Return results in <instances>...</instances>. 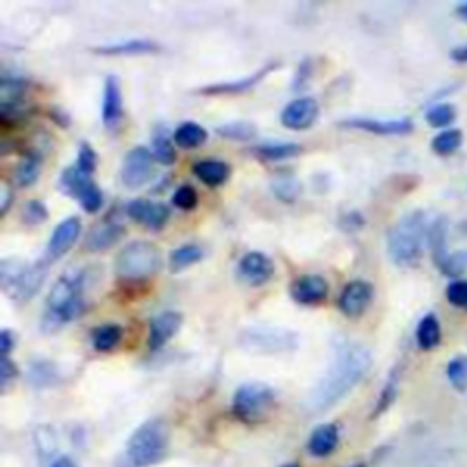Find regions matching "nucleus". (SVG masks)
<instances>
[{
  "instance_id": "nucleus-1",
  "label": "nucleus",
  "mask_w": 467,
  "mask_h": 467,
  "mask_svg": "<svg viewBox=\"0 0 467 467\" xmlns=\"http://www.w3.org/2000/svg\"><path fill=\"white\" fill-rule=\"evenodd\" d=\"M372 356L367 347L360 344L341 346L325 375L303 400V411L308 415H320L334 408L347 398L370 370Z\"/></svg>"
},
{
  "instance_id": "nucleus-2",
  "label": "nucleus",
  "mask_w": 467,
  "mask_h": 467,
  "mask_svg": "<svg viewBox=\"0 0 467 467\" xmlns=\"http://www.w3.org/2000/svg\"><path fill=\"white\" fill-rule=\"evenodd\" d=\"M86 270L72 272L60 276L53 284L48 300H46V313L43 316L41 329L43 332L53 334L65 325L77 320L84 310V291H86Z\"/></svg>"
},
{
  "instance_id": "nucleus-3",
  "label": "nucleus",
  "mask_w": 467,
  "mask_h": 467,
  "mask_svg": "<svg viewBox=\"0 0 467 467\" xmlns=\"http://www.w3.org/2000/svg\"><path fill=\"white\" fill-rule=\"evenodd\" d=\"M427 232L425 212L413 210L401 215L387 234V253L393 263L403 269L416 267L424 256Z\"/></svg>"
},
{
  "instance_id": "nucleus-4",
  "label": "nucleus",
  "mask_w": 467,
  "mask_h": 467,
  "mask_svg": "<svg viewBox=\"0 0 467 467\" xmlns=\"http://www.w3.org/2000/svg\"><path fill=\"white\" fill-rule=\"evenodd\" d=\"M170 432L161 418L141 424L127 442L119 460L121 467H152L160 463L168 451Z\"/></svg>"
},
{
  "instance_id": "nucleus-5",
  "label": "nucleus",
  "mask_w": 467,
  "mask_h": 467,
  "mask_svg": "<svg viewBox=\"0 0 467 467\" xmlns=\"http://www.w3.org/2000/svg\"><path fill=\"white\" fill-rule=\"evenodd\" d=\"M50 260H41L31 265L20 261H3L0 263V284L4 292L17 303H24L34 298L48 276Z\"/></svg>"
},
{
  "instance_id": "nucleus-6",
  "label": "nucleus",
  "mask_w": 467,
  "mask_h": 467,
  "mask_svg": "<svg viewBox=\"0 0 467 467\" xmlns=\"http://www.w3.org/2000/svg\"><path fill=\"white\" fill-rule=\"evenodd\" d=\"M163 263L161 251L158 245L150 241H132L115 256V274L122 279H148L160 272Z\"/></svg>"
},
{
  "instance_id": "nucleus-7",
  "label": "nucleus",
  "mask_w": 467,
  "mask_h": 467,
  "mask_svg": "<svg viewBox=\"0 0 467 467\" xmlns=\"http://www.w3.org/2000/svg\"><path fill=\"white\" fill-rule=\"evenodd\" d=\"M237 346L253 354H287L298 349L300 338L294 331L284 327H270V325H256L245 329L239 338Z\"/></svg>"
},
{
  "instance_id": "nucleus-8",
  "label": "nucleus",
  "mask_w": 467,
  "mask_h": 467,
  "mask_svg": "<svg viewBox=\"0 0 467 467\" xmlns=\"http://www.w3.org/2000/svg\"><path fill=\"white\" fill-rule=\"evenodd\" d=\"M276 393L267 384H243L232 398V413L245 424L260 422L274 406Z\"/></svg>"
},
{
  "instance_id": "nucleus-9",
  "label": "nucleus",
  "mask_w": 467,
  "mask_h": 467,
  "mask_svg": "<svg viewBox=\"0 0 467 467\" xmlns=\"http://www.w3.org/2000/svg\"><path fill=\"white\" fill-rule=\"evenodd\" d=\"M60 186L68 196L81 201V206L88 214H96L103 208V192L90 174L82 172L77 165L66 168L60 175Z\"/></svg>"
},
{
  "instance_id": "nucleus-10",
  "label": "nucleus",
  "mask_w": 467,
  "mask_h": 467,
  "mask_svg": "<svg viewBox=\"0 0 467 467\" xmlns=\"http://www.w3.org/2000/svg\"><path fill=\"white\" fill-rule=\"evenodd\" d=\"M155 158L146 146L132 148L122 160L121 181L130 191H137L153 177Z\"/></svg>"
},
{
  "instance_id": "nucleus-11",
  "label": "nucleus",
  "mask_w": 467,
  "mask_h": 467,
  "mask_svg": "<svg viewBox=\"0 0 467 467\" xmlns=\"http://www.w3.org/2000/svg\"><path fill=\"white\" fill-rule=\"evenodd\" d=\"M341 128L360 130L372 136H408L415 130L411 119H372V117H353L339 122Z\"/></svg>"
},
{
  "instance_id": "nucleus-12",
  "label": "nucleus",
  "mask_w": 467,
  "mask_h": 467,
  "mask_svg": "<svg viewBox=\"0 0 467 467\" xmlns=\"http://www.w3.org/2000/svg\"><path fill=\"white\" fill-rule=\"evenodd\" d=\"M372 298H375V289H372V285L363 282V279H356V282H351L341 291L338 308L347 318H360L365 315Z\"/></svg>"
},
{
  "instance_id": "nucleus-13",
  "label": "nucleus",
  "mask_w": 467,
  "mask_h": 467,
  "mask_svg": "<svg viewBox=\"0 0 467 467\" xmlns=\"http://www.w3.org/2000/svg\"><path fill=\"white\" fill-rule=\"evenodd\" d=\"M320 113V105L315 97H300L289 103L282 112V124L289 130L301 132L313 127Z\"/></svg>"
},
{
  "instance_id": "nucleus-14",
  "label": "nucleus",
  "mask_w": 467,
  "mask_h": 467,
  "mask_svg": "<svg viewBox=\"0 0 467 467\" xmlns=\"http://www.w3.org/2000/svg\"><path fill=\"white\" fill-rule=\"evenodd\" d=\"M274 263L263 253H248L237 265V276L241 282L251 287H261L269 284L274 276Z\"/></svg>"
},
{
  "instance_id": "nucleus-15",
  "label": "nucleus",
  "mask_w": 467,
  "mask_h": 467,
  "mask_svg": "<svg viewBox=\"0 0 467 467\" xmlns=\"http://www.w3.org/2000/svg\"><path fill=\"white\" fill-rule=\"evenodd\" d=\"M128 217L146 229L161 230L170 220V208L163 203H153L148 199H134L127 205Z\"/></svg>"
},
{
  "instance_id": "nucleus-16",
  "label": "nucleus",
  "mask_w": 467,
  "mask_h": 467,
  "mask_svg": "<svg viewBox=\"0 0 467 467\" xmlns=\"http://www.w3.org/2000/svg\"><path fill=\"white\" fill-rule=\"evenodd\" d=\"M277 68H279V62H269V65H265L263 68H260L258 72L251 74L248 77H243V79L232 81V82L205 86V88L198 90V93L199 96H239V93H246V91H251L253 88H256L265 77H269Z\"/></svg>"
},
{
  "instance_id": "nucleus-17",
  "label": "nucleus",
  "mask_w": 467,
  "mask_h": 467,
  "mask_svg": "<svg viewBox=\"0 0 467 467\" xmlns=\"http://www.w3.org/2000/svg\"><path fill=\"white\" fill-rule=\"evenodd\" d=\"M81 230H82L81 220L75 215L68 217V220H65L60 225H57V229L53 230L50 243H48V260L57 261L60 258H65L72 251V246L75 245V241L79 239Z\"/></svg>"
},
{
  "instance_id": "nucleus-18",
  "label": "nucleus",
  "mask_w": 467,
  "mask_h": 467,
  "mask_svg": "<svg viewBox=\"0 0 467 467\" xmlns=\"http://www.w3.org/2000/svg\"><path fill=\"white\" fill-rule=\"evenodd\" d=\"M183 325V316L175 310H165V313L153 316L150 322L148 347L150 351H161L168 341L177 334Z\"/></svg>"
},
{
  "instance_id": "nucleus-19",
  "label": "nucleus",
  "mask_w": 467,
  "mask_h": 467,
  "mask_svg": "<svg viewBox=\"0 0 467 467\" xmlns=\"http://www.w3.org/2000/svg\"><path fill=\"white\" fill-rule=\"evenodd\" d=\"M291 296L300 305H320L329 296V284L318 274L300 276L291 287Z\"/></svg>"
},
{
  "instance_id": "nucleus-20",
  "label": "nucleus",
  "mask_w": 467,
  "mask_h": 467,
  "mask_svg": "<svg viewBox=\"0 0 467 467\" xmlns=\"http://www.w3.org/2000/svg\"><path fill=\"white\" fill-rule=\"evenodd\" d=\"M124 115L122 108V91L121 82L117 77L108 75L105 81V93H103V108L101 119L106 128H115Z\"/></svg>"
},
{
  "instance_id": "nucleus-21",
  "label": "nucleus",
  "mask_w": 467,
  "mask_h": 467,
  "mask_svg": "<svg viewBox=\"0 0 467 467\" xmlns=\"http://www.w3.org/2000/svg\"><path fill=\"white\" fill-rule=\"evenodd\" d=\"M124 236V227L117 222H103L93 227L86 236L84 246L90 253H101L112 248Z\"/></svg>"
},
{
  "instance_id": "nucleus-22",
  "label": "nucleus",
  "mask_w": 467,
  "mask_h": 467,
  "mask_svg": "<svg viewBox=\"0 0 467 467\" xmlns=\"http://www.w3.org/2000/svg\"><path fill=\"white\" fill-rule=\"evenodd\" d=\"M339 446V429L336 424L318 425L308 439V453L316 458L331 456Z\"/></svg>"
},
{
  "instance_id": "nucleus-23",
  "label": "nucleus",
  "mask_w": 467,
  "mask_h": 467,
  "mask_svg": "<svg viewBox=\"0 0 467 467\" xmlns=\"http://www.w3.org/2000/svg\"><path fill=\"white\" fill-rule=\"evenodd\" d=\"M448 230H449V223L444 215L437 217V220L429 225L427 245L431 248L432 261L437 267H440L446 261V258L451 254L448 251Z\"/></svg>"
},
{
  "instance_id": "nucleus-24",
  "label": "nucleus",
  "mask_w": 467,
  "mask_h": 467,
  "mask_svg": "<svg viewBox=\"0 0 467 467\" xmlns=\"http://www.w3.org/2000/svg\"><path fill=\"white\" fill-rule=\"evenodd\" d=\"M27 82L15 77H3L0 81V112L19 110L24 105Z\"/></svg>"
},
{
  "instance_id": "nucleus-25",
  "label": "nucleus",
  "mask_w": 467,
  "mask_h": 467,
  "mask_svg": "<svg viewBox=\"0 0 467 467\" xmlns=\"http://www.w3.org/2000/svg\"><path fill=\"white\" fill-rule=\"evenodd\" d=\"M416 346L422 351H432L440 346L442 341V327L437 315H425L416 327Z\"/></svg>"
},
{
  "instance_id": "nucleus-26",
  "label": "nucleus",
  "mask_w": 467,
  "mask_h": 467,
  "mask_svg": "<svg viewBox=\"0 0 467 467\" xmlns=\"http://www.w3.org/2000/svg\"><path fill=\"white\" fill-rule=\"evenodd\" d=\"M253 153L261 161L276 163V161H285L292 160L296 155L301 153V146L296 143H282V141H274V143H263L253 148Z\"/></svg>"
},
{
  "instance_id": "nucleus-27",
  "label": "nucleus",
  "mask_w": 467,
  "mask_h": 467,
  "mask_svg": "<svg viewBox=\"0 0 467 467\" xmlns=\"http://www.w3.org/2000/svg\"><path fill=\"white\" fill-rule=\"evenodd\" d=\"M194 174L206 186H222L230 175V167L220 160H203L194 165Z\"/></svg>"
},
{
  "instance_id": "nucleus-28",
  "label": "nucleus",
  "mask_w": 467,
  "mask_h": 467,
  "mask_svg": "<svg viewBox=\"0 0 467 467\" xmlns=\"http://www.w3.org/2000/svg\"><path fill=\"white\" fill-rule=\"evenodd\" d=\"M161 46L153 41L146 39H134V41H124V43H115L108 46H99L93 51L99 55H141V53H155L160 51Z\"/></svg>"
},
{
  "instance_id": "nucleus-29",
  "label": "nucleus",
  "mask_w": 467,
  "mask_h": 467,
  "mask_svg": "<svg viewBox=\"0 0 467 467\" xmlns=\"http://www.w3.org/2000/svg\"><path fill=\"white\" fill-rule=\"evenodd\" d=\"M208 132L198 122H183L174 132V141L177 146L184 150H194L199 148L203 143H206Z\"/></svg>"
},
{
  "instance_id": "nucleus-30",
  "label": "nucleus",
  "mask_w": 467,
  "mask_h": 467,
  "mask_svg": "<svg viewBox=\"0 0 467 467\" xmlns=\"http://www.w3.org/2000/svg\"><path fill=\"white\" fill-rule=\"evenodd\" d=\"M122 339V329L115 323H106L91 332V346L99 353H112Z\"/></svg>"
},
{
  "instance_id": "nucleus-31",
  "label": "nucleus",
  "mask_w": 467,
  "mask_h": 467,
  "mask_svg": "<svg viewBox=\"0 0 467 467\" xmlns=\"http://www.w3.org/2000/svg\"><path fill=\"white\" fill-rule=\"evenodd\" d=\"M34 442L43 462L55 458L58 453V434L51 425H39L34 432Z\"/></svg>"
},
{
  "instance_id": "nucleus-32",
  "label": "nucleus",
  "mask_w": 467,
  "mask_h": 467,
  "mask_svg": "<svg viewBox=\"0 0 467 467\" xmlns=\"http://www.w3.org/2000/svg\"><path fill=\"white\" fill-rule=\"evenodd\" d=\"M152 144H153V158L158 163L165 165V167H170L175 163L177 160V153H175V141L168 136V132L165 128L158 130L153 134V139H152Z\"/></svg>"
},
{
  "instance_id": "nucleus-33",
  "label": "nucleus",
  "mask_w": 467,
  "mask_h": 467,
  "mask_svg": "<svg viewBox=\"0 0 467 467\" xmlns=\"http://www.w3.org/2000/svg\"><path fill=\"white\" fill-rule=\"evenodd\" d=\"M203 260V248L198 245H183L170 253V270L181 272Z\"/></svg>"
},
{
  "instance_id": "nucleus-34",
  "label": "nucleus",
  "mask_w": 467,
  "mask_h": 467,
  "mask_svg": "<svg viewBox=\"0 0 467 467\" xmlns=\"http://www.w3.org/2000/svg\"><path fill=\"white\" fill-rule=\"evenodd\" d=\"M41 167H43V158L37 152L26 153L20 161V165H19V168H17V175H15L19 186L26 189V186L34 184L39 179Z\"/></svg>"
},
{
  "instance_id": "nucleus-35",
  "label": "nucleus",
  "mask_w": 467,
  "mask_h": 467,
  "mask_svg": "<svg viewBox=\"0 0 467 467\" xmlns=\"http://www.w3.org/2000/svg\"><path fill=\"white\" fill-rule=\"evenodd\" d=\"M462 143H463L462 130L448 128V130H442L440 134L432 137L431 148L434 153H439V155H442V158H446V155H453L462 146Z\"/></svg>"
},
{
  "instance_id": "nucleus-36",
  "label": "nucleus",
  "mask_w": 467,
  "mask_h": 467,
  "mask_svg": "<svg viewBox=\"0 0 467 467\" xmlns=\"http://www.w3.org/2000/svg\"><path fill=\"white\" fill-rule=\"evenodd\" d=\"M456 119V110L451 103H440L434 105L425 112V122L432 128L448 130Z\"/></svg>"
},
{
  "instance_id": "nucleus-37",
  "label": "nucleus",
  "mask_w": 467,
  "mask_h": 467,
  "mask_svg": "<svg viewBox=\"0 0 467 467\" xmlns=\"http://www.w3.org/2000/svg\"><path fill=\"white\" fill-rule=\"evenodd\" d=\"M217 136H222L230 141H251L256 137V127L253 122L246 121H236V122H227L217 127Z\"/></svg>"
},
{
  "instance_id": "nucleus-38",
  "label": "nucleus",
  "mask_w": 467,
  "mask_h": 467,
  "mask_svg": "<svg viewBox=\"0 0 467 467\" xmlns=\"http://www.w3.org/2000/svg\"><path fill=\"white\" fill-rule=\"evenodd\" d=\"M449 384L456 391H465L467 387V356H455L446 369Z\"/></svg>"
},
{
  "instance_id": "nucleus-39",
  "label": "nucleus",
  "mask_w": 467,
  "mask_h": 467,
  "mask_svg": "<svg viewBox=\"0 0 467 467\" xmlns=\"http://www.w3.org/2000/svg\"><path fill=\"white\" fill-rule=\"evenodd\" d=\"M272 189H274V194L277 199H282L285 203H292L301 192V184L298 183L296 177L285 175V177L276 179Z\"/></svg>"
},
{
  "instance_id": "nucleus-40",
  "label": "nucleus",
  "mask_w": 467,
  "mask_h": 467,
  "mask_svg": "<svg viewBox=\"0 0 467 467\" xmlns=\"http://www.w3.org/2000/svg\"><path fill=\"white\" fill-rule=\"evenodd\" d=\"M439 270L446 277H451L453 282H456V279H460L467 272V251H460V253L449 254L446 258V261L439 267Z\"/></svg>"
},
{
  "instance_id": "nucleus-41",
  "label": "nucleus",
  "mask_w": 467,
  "mask_h": 467,
  "mask_svg": "<svg viewBox=\"0 0 467 467\" xmlns=\"http://www.w3.org/2000/svg\"><path fill=\"white\" fill-rule=\"evenodd\" d=\"M29 382L37 387H48L57 382V370L48 362H35L31 365Z\"/></svg>"
},
{
  "instance_id": "nucleus-42",
  "label": "nucleus",
  "mask_w": 467,
  "mask_h": 467,
  "mask_svg": "<svg viewBox=\"0 0 467 467\" xmlns=\"http://www.w3.org/2000/svg\"><path fill=\"white\" fill-rule=\"evenodd\" d=\"M398 378H400L398 369H393V370H391V375H389V378H387L385 387H384L382 393H380V398H378V403H377L375 416L385 413V411L391 408V403L396 400V394H398V382H400Z\"/></svg>"
},
{
  "instance_id": "nucleus-43",
  "label": "nucleus",
  "mask_w": 467,
  "mask_h": 467,
  "mask_svg": "<svg viewBox=\"0 0 467 467\" xmlns=\"http://www.w3.org/2000/svg\"><path fill=\"white\" fill-rule=\"evenodd\" d=\"M198 203H199V196H198L194 186H191V184H181L172 196V205L179 210H184V212L194 210L198 206Z\"/></svg>"
},
{
  "instance_id": "nucleus-44",
  "label": "nucleus",
  "mask_w": 467,
  "mask_h": 467,
  "mask_svg": "<svg viewBox=\"0 0 467 467\" xmlns=\"http://www.w3.org/2000/svg\"><path fill=\"white\" fill-rule=\"evenodd\" d=\"M48 217L50 212L43 201L34 199L22 206V220L26 225H43L44 222H48Z\"/></svg>"
},
{
  "instance_id": "nucleus-45",
  "label": "nucleus",
  "mask_w": 467,
  "mask_h": 467,
  "mask_svg": "<svg viewBox=\"0 0 467 467\" xmlns=\"http://www.w3.org/2000/svg\"><path fill=\"white\" fill-rule=\"evenodd\" d=\"M448 301L462 310H467V279H456L451 282L446 289Z\"/></svg>"
},
{
  "instance_id": "nucleus-46",
  "label": "nucleus",
  "mask_w": 467,
  "mask_h": 467,
  "mask_svg": "<svg viewBox=\"0 0 467 467\" xmlns=\"http://www.w3.org/2000/svg\"><path fill=\"white\" fill-rule=\"evenodd\" d=\"M77 167L86 172V174H93L96 172V167H97V153L93 152V148L88 144V143H82L81 148H79V153H77Z\"/></svg>"
},
{
  "instance_id": "nucleus-47",
  "label": "nucleus",
  "mask_w": 467,
  "mask_h": 467,
  "mask_svg": "<svg viewBox=\"0 0 467 467\" xmlns=\"http://www.w3.org/2000/svg\"><path fill=\"white\" fill-rule=\"evenodd\" d=\"M17 377V367L10 358H3L0 360V387L3 391H6V387L10 385V382H13Z\"/></svg>"
},
{
  "instance_id": "nucleus-48",
  "label": "nucleus",
  "mask_w": 467,
  "mask_h": 467,
  "mask_svg": "<svg viewBox=\"0 0 467 467\" xmlns=\"http://www.w3.org/2000/svg\"><path fill=\"white\" fill-rule=\"evenodd\" d=\"M13 347H15V334L8 329L0 331V351H3V358H10Z\"/></svg>"
},
{
  "instance_id": "nucleus-49",
  "label": "nucleus",
  "mask_w": 467,
  "mask_h": 467,
  "mask_svg": "<svg viewBox=\"0 0 467 467\" xmlns=\"http://www.w3.org/2000/svg\"><path fill=\"white\" fill-rule=\"evenodd\" d=\"M12 199H13V191L12 186L8 183L3 184V199H0V210H3V215L8 214L10 210V205H12Z\"/></svg>"
},
{
  "instance_id": "nucleus-50",
  "label": "nucleus",
  "mask_w": 467,
  "mask_h": 467,
  "mask_svg": "<svg viewBox=\"0 0 467 467\" xmlns=\"http://www.w3.org/2000/svg\"><path fill=\"white\" fill-rule=\"evenodd\" d=\"M451 58L455 62H460V65H467V44H463L460 48H455L451 51Z\"/></svg>"
},
{
  "instance_id": "nucleus-51",
  "label": "nucleus",
  "mask_w": 467,
  "mask_h": 467,
  "mask_svg": "<svg viewBox=\"0 0 467 467\" xmlns=\"http://www.w3.org/2000/svg\"><path fill=\"white\" fill-rule=\"evenodd\" d=\"M51 467H77V463L70 456H58L53 460Z\"/></svg>"
},
{
  "instance_id": "nucleus-52",
  "label": "nucleus",
  "mask_w": 467,
  "mask_h": 467,
  "mask_svg": "<svg viewBox=\"0 0 467 467\" xmlns=\"http://www.w3.org/2000/svg\"><path fill=\"white\" fill-rule=\"evenodd\" d=\"M456 15H458L462 20H467V3H463V4H460V6L456 8Z\"/></svg>"
},
{
  "instance_id": "nucleus-53",
  "label": "nucleus",
  "mask_w": 467,
  "mask_h": 467,
  "mask_svg": "<svg viewBox=\"0 0 467 467\" xmlns=\"http://www.w3.org/2000/svg\"><path fill=\"white\" fill-rule=\"evenodd\" d=\"M346 467H367L365 463H353V465H346Z\"/></svg>"
},
{
  "instance_id": "nucleus-54",
  "label": "nucleus",
  "mask_w": 467,
  "mask_h": 467,
  "mask_svg": "<svg viewBox=\"0 0 467 467\" xmlns=\"http://www.w3.org/2000/svg\"><path fill=\"white\" fill-rule=\"evenodd\" d=\"M282 467H300L298 463H285V465H282Z\"/></svg>"
}]
</instances>
